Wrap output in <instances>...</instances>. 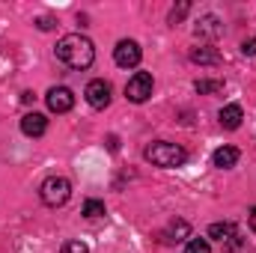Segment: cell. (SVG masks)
I'll list each match as a JSON object with an SVG mask.
<instances>
[{"instance_id": "obj_13", "label": "cell", "mask_w": 256, "mask_h": 253, "mask_svg": "<svg viewBox=\"0 0 256 253\" xmlns=\"http://www.w3.org/2000/svg\"><path fill=\"white\" fill-rule=\"evenodd\" d=\"M188 232H191V226L185 220H173L170 230L164 232V242H182V238H188Z\"/></svg>"}, {"instance_id": "obj_12", "label": "cell", "mask_w": 256, "mask_h": 253, "mask_svg": "<svg viewBox=\"0 0 256 253\" xmlns=\"http://www.w3.org/2000/svg\"><path fill=\"white\" fill-rule=\"evenodd\" d=\"M191 60L200 63V66H214V63H220V54H218L214 48H194Z\"/></svg>"}, {"instance_id": "obj_16", "label": "cell", "mask_w": 256, "mask_h": 253, "mask_svg": "<svg viewBox=\"0 0 256 253\" xmlns=\"http://www.w3.org/2000/svg\"><path fill=\"white\" fill-rule=\"evenodd\" d=\"M102 214H104V202L102 200H86L84 202V218L92 220V218H102Z\"/></svg>"}, {"instance_id": "obj_9", "label": "cell", "mask_w": 256, "mask_h": 253, "mask_svg": "<svg viewBox=\"0 0 256 253\" xmlns=\"http://www.w3.org/2000/svg\"><path fill=\"white\" fill-rule=\"evenodd\" d=\"M218 120H220V126L226 131H236L242 126V120H244V110H242V104H226V108H220Z\"/></svg>"}, {"instance_id": "obj_14", "label": "cell", "mask_w": 256, "mask_h": 253, "mask_svg": "<svg viewBox=\"0 0 256 253\" xmlns=\"http://www.w3.org/2000/svg\"><path fill=\"white\" fill-rule=\"evenodd\" d=\"M208 238L230 242V238H236V226H232V224H212V226H208Z\"/></svg>"}, {"instance_id": "obj_15", "label": "cell", "mask_w": 256, "mask_h": 253, "mask_svg": "<svg viewBox=\"0 0 256 253\" xmlns=\"http://www.w3.org/2000/svg\"><path fill=\"white\" fill-rule=\"evenodd\" d=\"M194 90H196L200 96H208V92H220V90H224V80H196V84H194Z\"/></svg>"}, {"instance_id": "obj_6", "label": "cell", "mask_w": 256, "mask_h": 253, "mask_svg": "<svg viewBox=\"0 0 256 253\" xmlns=\"http://www.w3.org/2000/svg\"><path fill=\"white\" fill-rule=\"evenodd\" d=\"M114 60H116L120 68H134V66H140V60H143V51H140V45L134 39H122L114 48Z\"/></svg>"}, {"instance_id": "obj_19", "label": "cell", "mask_w": 256, "mask_h": 253, "mask_svg": "<svg viewBox=\"0 0 256 253\" xmlns=\"http://www.w3.org/2000/svg\"><path fill=\"white\" fill-rule=\"evenodd\" d=\"M60 253H90V248H86L84 242H66Z\"/></svg>"}, {"instance_id": "obj_4", "label": "cell", "mask_w": 256, "mask_h": 253, "mask_svg": "<svg viewBox=\"0 0 256 253\" xmlns=\"http://www.w3.org/2000/svg\"><path fill=\"white\" fill-rule=\"evenodd\" d=\"M152 86H155V80H152L149 72H134L126 84V98L134 102V104H143L152 96Z\"/></svg>"}, {"instance_id": "obj_10", "label": "cell", "mask_w": 256, "mask_h": 253, "mask_svg": "<svg viewBox=\"0 0 256 253\" xmlns=\"http://www.w3.org/2000/svg\"><path fill=\"white\" fill-rule=\"evenodd\" d=\"M212 164H214L218 170H230V167H236V164H238V149H236V146H220V149H214Z\"/></svg>"}, {"instance_id": "obj_17", "label": "cell", "mask_w": 256, "mask_h": 253, "mask_svg": "<svg viewBox=\"0 0 256 253\" xmlns=\"http://www.w3.org/2000/svg\"><path fill=\"white\" fill-rule=\"evenodd\" d=\"M182 253H212V244H208V238H191Z\"/></svg>"}, {"instance_id": "obj_7", "label": "cell", "mask_w": 256, "mask_h": 253, "mask_svg": "<svg viewBox=\"0 0 256 253\" xmlns=\"http://www.w3.org/2000/svg\"><path fill=\"white\" fill-rule=\"evenodd\" d=\"M45 102H48L51 114H68L74 108V92L68 86H51L48 96H45Z\"/></svg>"}, {"instance_id": "obj_20", "label": "cell", "mask_w": 256, "mask_h": 253, "mask_svg": "<svg viewBox=\"0 0 256 253\" xmlns=\"http://www.w3.org/2000/svg\"><path fill=\"white\" fill-rule=\"evenodd\" d=\"M36 27H39V30H54L57 21H54L51 15H39V18H36Z\"/></svg>"}, {"instance_id": "obj_21", "label": "cell", "mask_w": 256, "mask_h": 253, "mask_svg": "<svg viewBox=\"0 0 256 253\" xmlns=\"http://www.w3.org/2000/svg\"><path fill=\"white\" fill-rule=\"evenodd\" d=\"M242 54L244 57H256V39H244L242 42Z\"/></svg>"}, {"instance_id": "obj_11", "label": "cell", "mask_w": 256, "mask_h": 253, "mask_svg": "<svg viewBox=\"0 0 256 253\" xmlns=\"http://www.w3.org/2000/svg\"><path fill=\"white\" fill-rule=\"evenodd\" d=\"M220 30H224V27H220V21H218L214 15H206V18H200L196 36H208V39H212V36H220Z\"/></svg>"}, {"instance_id": "obj_1", "label": "cell", "mask_w": 256, "mask_h": 253, "mask_svg": "<svg viewBox=\"0 0 256 253\" xmlns=\"http://www.w3.org/2000/svg\"><path fill=\"white\" fill-rule=\"evenodd\" d=\"M54 54H57V60L63 66H68V68H90L92 60H96V45H92L86 36H80V33H68V36H63V39L57 42Z\"/></svg>"}, {"instance_id": "obj_23", "label": "cell", "mask_w": 256, "mask_h": 253, "mask_svg": "<svg viewBox=\"0 0 256 253\" xmlns=\"http://www.w3.org/2000/svg\"><path fill=\"white\" fill-rule=\"evenodd\" d=\"M250 230L256 232V208H250Z\"/></svg>"}, {"instance_id": "obj_18", "label": "cell", "mask_w": 256, "mask_h": 253, "mask_svg": "<svg viewBox=\"0 0 256 253\" xmlns=\"http://www.w3.org/2000/svg\"><path fill=\"white\" fill-rule=\"evenodd\" d=\"M188 9H191V3H188V0H182L179 6H173V12H170V24H179V21L188 15Z\"/></svg>"}, {"instance_id": "obj_5", "label": "cell", "mask_w": 256, "mask_h": 253, "mask_svg": "<svg viewBox=\"0 0 256 253\" xmlns=\"http://www.w3.org/2000/svg\"><path fill=\"white\" fill-rule=\"evenodd\" d=\"M84 96H86V104H90V108L104 110V108L110 104V98H114V90H110V84H108V80L96 78V80H90V84H86Z\"/></svg>"}, {"instance_id": "obj_3", "label": "cell", "mask_w": 256, "mask_h": 253, "mask_svg": "<svg viewBox=\"0 0 256 253\" xmlns=\"http://www.w3.org/2000/svg\"><path fill=\"white\" fill-rule=\"evenodd\" d=\"M39 196H42L45 206L60 208V206L68 202V196H72V182L63 179V176H48V179L42 182V188H39Z\"/></svg>"}, {"instance_id": "obj_2", "label": "cell", "mask_w": 256, "mask_h": 253, "mask_svg": "<svg viewBox=\"0 0 256 253\" xmlns=\"http://www.w3.org/2000/svg\"><path fill=\"white\" fill-rule=\"evenodd\" d=\"M143 158L161 170H173V167H182L188 161V152L179 146V143H167V140H155L143 149Z\"/></svg>"}, {"instance_id": "obj_8", "label": "cell", "mask_w": 256, "mask_h": 253, "mask_svg": "<svg viewBox=\"0 0 256 253\" xmlns=\"http://www.w3.org/2000/svg\"><path fill=\"white\" fill-rule=\"evenodd\" d=\"M48 131V120H45V114H24L21 116V134H27V137H42Z\"/></svg>"}, {"instance_id": "obj_22", "label": "cell", "mask_w": 256, "mask_h": 253, "mask_svg": "<svg viewBox=\"0 0 256 253\" xmlns=\"http://www.w3.org/2000/svg\"><path fill=\"white\" fill-rule=\"evenodd\" d=\"M33 98H36V96H33V92H21V102H24V104H30V102H33Z\"/></svg>"}]
</instances>
